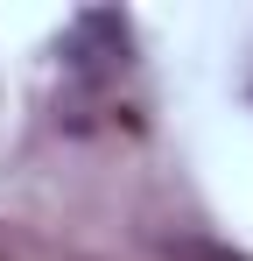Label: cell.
Here are the masks:
<instances>
[{
  "mask_svg": "<svg viewBox=\"0 0 253 261\" xmlns=\"http://www.w3.org/2000/svg\"><path fill=\"white\" fill-rule=\"evenodd\" d=\"M126 64H134V29H126L120 7H91L71 21V36H64V71L84 78V85H106V78H120Z\"/></svg>",
  "mask_w": 253,
  "mask_h": 261,
  "instance_id": "cell-1",
  "label": "cell"
}]
</instances>
